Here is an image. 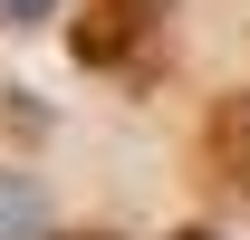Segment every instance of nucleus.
Returning <instances> with one entry per match:
<instances>
[{
  "instance_id": "f03ea898",
  "label": "nucleus",
  "mask_w": 250,
  "mask_h": 240,
  "mask_svg": "<svg viewBox=\"0 0 250 240\" xmlns=\"http://www.w3.org/2000/svg\"><path fill=\"white\" fill-rule=\"evenodd\" d=\"M202 182H212L221 202H250V87L212 96V116H202V144H192Z\"/></svg>"
},
{
  "instance_id": "20e7f679",
  "label": "nucleus",
  "mask_w": 250,
  "mask_h": 240,
  "mask_svg": "<svg viewBox=\"0 0 250 240\" xmlns=\"http://www.w3.org/2000/svg\"><path fill=\"white\" fill-rule=\"evenodd\" d=\"M58 240H116V231H58Z\"/></svg>"
},
{
  "instance_id": "39448f33",
  "label": "nucleus",
  "mask_w": 250,
  "mask_h": 240,
  "mask_svg": "<svg viewBox=\"0 0 250 240\" xmlns=\"http://www.w3.org/2000/svg\"><path fill=\"white\" fill-rule=\"evenodd\" d=\"M164 240H212V231H164Z\"/></svg>"
},
{
  "instance_id": "f257e3e1",
  "label": "nucleus",
  "mask_w": 250,
  "mask_h": 240,
  "mask_svg": "<svg viewBox=\"0 0 250 240\" xmlns=\"http://www.w3.org/2000/svg\"><path fill=\"white\" fill-rule=\"evenodd\" d=\"M164 48H173V0H87L67 29V58L87 77H125V87H154Z\"/></svg>"
},
{
  "instance_id": "7ed1b4c3",
  "label": "nucleus",
  "mask_w": 250,
  "mask_h": 240,
  "mask_svg": "<svg viewBox=\"0 0 250 240\" xmlns=\"http://www.w3.org/2000/svg\"><path fill=\"white\" fill-rule=\"evenodd\" d=\"M48 10H58V0H0V20H10V29H29V20H48Z\"/></svg>"
}]
</instances>
